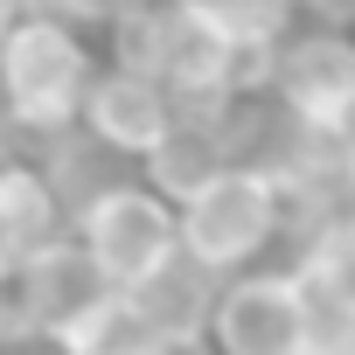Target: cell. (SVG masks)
Returning <instances> with one entry per match:
<instances>
[{"mask_svg":"<svg viewBox=\"0 0 355 355\" xmlns=\"http://www.w3.org/2000/svg\"><path fill=\"white\" fill-rule=\"evenodd\" d=\"M174 216H182V258H196L209 279L286 265V251H293L286 189L251 167H216L196 196L174 202Z\"/></svg>","mask_w":355,"mask_h":355,"instance_id":"6da1fadb","label":"cell"},{"mask_svg":"<svg viewBox=\"0 0 355 355\" xmlns=\"http://www.w3.org/2000/svg\"><path fill=\"white\" fill-rule=\"evenodd\" d=\"M91 77H98V49H91L84 28L28 15L0 42V112L15 119V132L28 146H42L56 132H77Z\"/></svg>","mask_w":355,"mask_h":355,"instance_id":"7a4b0ae2","label":"cell"},{"mask_svg":"<svg viewBox=\"0 0 355 355\" xmlns=\"http://www.w3.org/2000/svg\"><path fill=\"white\" fill-rule=\"evenodd\" d=\"M70 237L84 244V258L105 272V286L132 293L139 279H153L160 265L182 258V216H174V202L139 182V174H125V182L98 189L77 216H70Z\"/></svg>","mask_w":355,"mask_h":355,"instance_id":"3957f363","label":"cell"},{"mask_svg":"<svg viewBox=\"0 0 355 355\" xmlns=\"http://www.w3.org/2000/svg\"><path fill=\"white\" fill-rule=\"evenodd\" d=\"M209 355H313V313L293 265H258L216 286Z\"/></svg>","mask_w":355,"mask_h":355,"instance_id":"277c9868","label":"cell"},{"mask_svg":"<svg viewBox=\"0 0 355 355\" xmlns=\"http://www.w3.org/2000/svg\"><path fill=\"white\" fill-rule=\"evenodd\" d=\"M258 84L293 105L306 125H327L341 105H355V21L300 15L258 63Z\"/></svg>","mask_w":355,"mask_h":355,"instance_id":"5b68a950","label":"cell"},{"mask_svg":"<svg viewBox=\"0 0 355 355\" xmlns=\"http://www.w3.org/2000/svg\"><path fill=\"white\" fill-rule=\"evenodd\" d=\"M174 91L160 84V77H146V70H132V63H98V77H91V91H84V112H77V125L105 146V153H119V160H146L153 153V139L174 125Z\"/></svg>","mask_w":355,"mask_h":355,"instance_id":"8992f818","label":"cell"},{"mask_svg":"<svg viewBox=\"0 0 355 355\" xmlns=\"http://www.w3.org/2000/svg\"><path fill=\"white\" fill-rule=\"evenodd\" d=\"M105 293H119V286H105V272L84 258L77 237H63V244H49V251H35V258L15 265V306H21V334L28 341H56Z\"/></svg>","mask_w":355,"mask_h":355,"instance_id":"52a82bcc","label":"cell"},{"mask_svg":"<svg viewBox=\"0 0 355 355\" xmlns=\"http://www.w3.org/2000/svg\"><path fill=\"white\" fill-rule=\"evenodd\" d=\"M216 286H223V279H209L196 258H174V265H160L153 279H139L125 300H132V313L146 320V334H160L167 348L209 355V306H216Z\"/></svg>","mask_w":355,"mask_h":355,"instance_id":"ba28073f","label":"cell"},{"mask_svg":"<svg viewBox=\"0 0 355 355\" xmlns=\"http://www.w3.org/2000/svg\"><path fill=\"white\" fill-rule=\"evenodd\" d=\"M63 237H70V202L56 196L49 167L35 153L0 160V258L21 265V258H35Z\"/></svg>","mask_w":355,"mask_h":355,"instance_id":"9c48e42d","label":"cell"},{"mask_svg":"<svg viewBox=\"0 0 355 355\" xmlns=\"http://www.w3.org/2000/svg\"><path fill=\"white\" fill-rule=\"evenodd\" d=\"M216 167H230V139H223V105H182L174 125L153 139V153L139 160V182H153L167 202L196 196Z\"/></svg>","mask_w":355,"mask_h":355,"instance_id":"30bf717a","label":"cell"},{"mask_svg":"<svg viewBox=\"0 0 355 355\" xmlns=\"http://www.w3.org/2000/svg\"><path fill=\"white\" fill-rule=\"evenodd\" d=\"M189 8H202L216 28H230L244 49H272L293 21H300V0H189Z\"/></svg>","mask_w":355,"mask_h":355,"instance_id":"8fae6325","label":"cell"},{"mask_svg":"<svg viewBox=\"0 0 355 355\" xmlns=\"http://www.w3.org/2000/svg\"><path fill=\"white\" fill-rule=\"evenodd\" d=\"M28 15H42V21H63V28H112V15H119V0H28Z\"/></svg>","mask_w":355,"mask_h":355,"instance_id":"7c38bea8","label":"cell"},{"mask_svg":"<svg viewBox=\"0 0 355 355\" xmlns=\"http://www.w3.org/2000/svg\"><path fill=\"white\" fill-rule=\"evenodd\" d=\"M0 348H28L21 306H15V258H0Z\"/></svg>","mask_w":355,"mask_h":355,"instance_id":"4fadbf2b","label":"cell"},{"mask_svg":"<svg viewBox=\"0 0 355 355\" xmlns=\"http://www.w3.org/2000/svg\"><path fill=\"white\" fill-rule=\"evenodd\" d=\"M21 21H28V0H0V42H8Z\"/></svg>","mask_w":355,"mask_h":355,"instance_id":"5bb4252c","label":"cell"},{"mask_svg":"<svg viewBox=\"0 0 355 355\" xmlns=\"http://www.w3.org/2000/svg\"><path fill=\"white\" fill-rule=\"evenodd\" d=\"M15 355H63V348H49V341H28V348H15Z\"/></svg>","mask_w":355,"mask_h":355,"instance_id":"9a60e30c","label":"cell"},{"mask_svg":"<svg viewBox=\"0 0 355 355\" xmlns=\"http://www.w3.org/2000/svg\"><path fill=\"white\" fill-rule=\"evenodd\" d=\"M348 223H355V189H348Z\"/></svg>","mask_w":355,"mask_h":355,"instance_id":"2e32d148","label":"cell"},{"mask_svg":"<svg viewBox=\"0 0 355 355\" xmlns=\"http://www.w3.org/2000/svg\"><path fill=\"white\" fill-rule=\"evenodd\" d=\"M119 8H125V0H119Z\"/></svg>","mask_w":355,"mask_h":355,"instance_id":"e0dca14e","label":"cell"}]
</instances>
